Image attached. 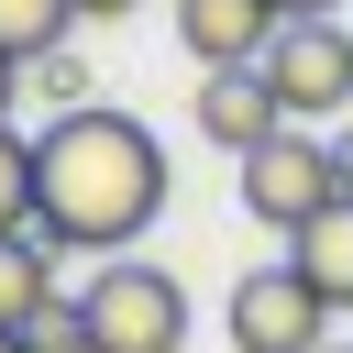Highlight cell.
<instances>
[{
	"mask_svg": "<svg viewBox=\"0 0 353 353\" xmlns=\"http://www.w3.org/2000/svg\"><path fill=\"white\" fill-rule=\"evenodd\" d=\"M165 210V143L132 110H77L33 132V232L55 254H132Z\"/></svg>",
	"mask_w": 353,
	"mask_h": 353,
	"instance_id": "6da1fadb",
	"label": "cell"
},
{
	"mask_svg": "<svg viewBox=\"0 0 353 353\" xmlns=\"http://www.w3.org/2000/svg\"><path fill=\"white\" fill-rule=\"evenodd\" d=\"M88 353H188V287L165 265H99L77 287Z\"/></svg>",
	"mask_w": 353,
	"mask_h": 353,
	"instance_id": "7a4b0ae2",
	"label": "cell"
},
{
	"mask_svg": "<svg viewBox=\"0 0 353 353\" xmlns=\"http://www.w3.org/2000/svg\"><path fill=\"white\" fill-rule=\"evenodd\" d=\"M342 188H331V132H276L265 154H243V210L265 221V232H309L320 210H331Z\"/></svg>",
	"mask_w": 353,
	"mask_h": 353,
	"instance_id": "3957f363",
	"label": "cell"
},
{
	"mask_svg": "<svg viewBox=\"0 0 353 353\" xmlns=\"http://www.w3.org/2000/svg\"><path fill=\"white\" fill-rule=\"evenodd\" d=\"M265 88H276V110L309 132V121H342L353 110V33L342 22H287L276 33V55H265Z\"/></svg>",
	"mask_w": 353,
	"mask_h": 353,
	"instance_id": "277c9868",
	"label": "cell"
},
{
	"mask_svg": "<svg viewBox=\"0 0 353 353\" xmlns=\"http://www.w3.org/2000/svg\"><path fill=\"white\" fill-rule=\"evenodd\" d=\"M221 320H232V353H320V342H331V309L298 287V265H254V276H232Z\"/></svg>",
	"mask_w": 353,
	"mask_h": 353,
	"instance_id": "5b68a950",
	"label": "cell"
},
{
	"mask_svg": "<svg viewBox=\"0 0 353 353\" xmlns=\"http://www.w3.org/2000/svg\"><path fill=\"white\" fill-rule=\"evenodd\" d=\"M188 121L243 165V154H265L276 132H287V110H276V88H265V66H232V77H199L188 88Z\"/></svg>",
	"mask_w": 353,
	"mask_h": 353,
	"instance_id": "8992f818",
	"label": "cell"
},
{
	"mask_svg": "<svg viewBox=\"0 0 353 353\" xmlns=\"http://www.w3.org/2000/svg\"><path fill=\"white\" fill-rule=\"evenodd\" d=\"M276 11L265 0H176V44L199 55V77H232V66H265L276 55Z\"/></svg>",
	"mask_w": 353,
	"mask_h": 353,
	"instance_id": "52a82bcc",
	"label": "cell"
},
{
	"mask_svg": "<svg viewBox=\"0 0 353 353\" xmlns=\"http://www.w3.org/2000/svg\"><path fill=\"white\" fill-rule=\"evenodd\" d=\"M55 309H66V298H55V243H44V232H11V243H0V331L33 342Z\"/></svg>",
	"mask_w": 353,
	"mask_h": 353,
	"instance_id": "ba28073f",
	"label": "cell"
},
{
	"mask_svg": "<svg viewBox=\"0 0 353 353\" xmlns=\"http://www.w3.org/2000/svg\"><path fill=\"white\" fill-rule=\"evenodd\" d=\"M287 265L320 309H353V199H331L309 232H287Z\"/></svg>",
	"mask_w": 353,
	"mask_h": 353,
	"instance_id": "9c48e42d",
	"label": "cell"
},
{
	"mask_svg": "<svg viewBox=\"0 0 353 353\" xmlns=\"http://www.w3.org/2000/svg\"><path fill=\"white\" fill-rule=\"evenodd\" d=\"M66 33H77V0H0V55L11 66L66 55Z\"/></svg>",
	"mask_w": 353,
	"mask_h": 353,
	"instance_id": "30bf717a",
	"label": "cell"
},
{
	"mask_svg": "<svg viewBox=\"0 0 353 353\" xmlns=\"http://www.w3.org/2000/svg\"><path fill=\"white\" fill-rule=\"evenodd\" d=\"M99 77H88V55L66 44V55H44V66H22V99H44V121H77V110H99L88 99Z\"/></svg>",
	"mask_w": 353,
	"mask_h": 353,
	"instance_id": "8fae6325",
	"label": "cell"
},
{
	"mask_svg": "<svg viewBox=\"0 0 353 353\" xmlns=\"http://www.w3.org/2000/svg\"><path fill=\"white\" fill-rule=\"evenodd\" d=\"M11 232H33V143L0 121V243Z\"/></svg>",
	"mask_w": 353,
	"mask_h": 353,
	"instance_id": "7c38bea8",
	"label": "cell"
},
{
	"mask_svg": "<svg viewBox=\"0 0 353 353\" xmlns=\"http://www.w3.org/2000/svg\"><path fill=\"white\" fill-rule=\"evenodd\" d=\"M33 353H88V320H77V298H66V309L33 331Z\"/></svg>",
	"mask_w": 353,
	"mask_h": 353,
	"instance_id": "4fadbf2b",
	"label": "cell"
},
{
	"mask_svg": "<svg viewBox=\"0 0 353 353\" xmlns=\"http://www.w3.org/2000/svg\"><path fill=\"white\" fill-rule=\"evenodd\" d=\"M276 22H342V0H265Z\"/></svg>",
	"mask_w": 353,
	"mask_h": 353,
	"instance_id": "5bb4252c",
	"label": "cell"
},
{
	"mask_svg": "<svg viewBox=\"0 0 353 353\" xmlns=\"http://www.w3.org/2000/svg\"><path fill=\"white\" fill-rule=\"evenodd\" d=\"M331 188H342V199H353V121H342V132H331Z\"/></svg>",
	"mask_w": 353,
	"mask_h": 353,
	"instance_id": "9a60e30c",
	"label": "cell"
},
{
	"mask_svg": "<svg viewBox=\"0 0 353 353\" xmlns=\"http://www.w3.org/2000/svg\"><path fill=\"white\" fill-rule=\"evenodd\" d=\"M77 22H132V0H77Z\"/></svg>",
	"mask_w": 353,
	"mask_h": 353,
	"instance_id": "2e32d148",
	"label": "cell"
},
{
	"mask_svg": "<svg viewBox=\"0 0 353 353\" xmlns=\"http://www.w3.org/2000/svg\"><path fill=\"white\" fill-rule=\"evenodd\" d=\"M11 99H22V66H11V55H0V121H11Z\"/></svg>",
	"mask_w": 353,
	"mask_h": 353,
	"instance_id": "e0dca14e",
	"label": "cell"
},
{
	"mask_svg": "<svg viewBox=\"0 0 353 353\" xmlns=\"http://www.w3.org/2000/svg\"><path fill=\"white\" fill-rule=\"evenodd\" d=\"M0 353H33V342H11V331H0Z\"/></svg>",
	"mask_w": 353,
	"mask_h": 353,
	"instance_id": "ac0fdd59",
	"label": "cell"
},
{
	"mask_svg": "<svg viewBox=\"0 0 353 353\" xmlns=\"http://www.w3.org/2000/svg\"><path fill=\"white\" fill-rule=\"evenodd\" d=\"M320 353H353V342H320Z\"/></svg>",
	"mask_w": 353,
	"mask_h": 353,
	"instance_id": "d6986e66",
	"label": "cell"
}]
</instances>
